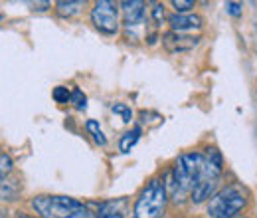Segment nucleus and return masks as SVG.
<instances>
[{
  "label": "nucleus",
  "instance_id": "obj_17",
  "mask_svg": "<svg viewBox=\"0 0 257 218\" xmlns=\"http://www.w3.org/2000/svg\"><path fill=\"white\" fill-rule=\"evenodd\" d=\"M52 97H54L56 103H69L71 101V92L65 86H58V88H54Z\"/></svg>",
  "mask_w": 257,
  "mask_h": 218
},
{
  "label": "nucleus",
  "instance_id": "obj_1",
  "mask_svg": "<svg viewBox=\"0 0 257 218\" xmlns=\"http://www.w3.org/2000/svg\"><path fill=\"white\" fill-rule=\"evenodd\" d=\"M249 204V190L241 183H229L220 188L206 204L210 218H237L241 210Z\"/></svg>",
  "mask_w": 257,
  "mask_h": 218
},
{
  "label": "nucleus",
  "instance_id": "obj_23",
  "mask_svg": "<svg viewBox=\"0 0 257 218\" xmlns=\"http://www.w3.org/2000/svg\"><path fill=\"white\" fill-rule=\"evenodd\" d=\"M16 218H38V216H32V214H26V212H18V216Z\"/></svg>",
  "mask_w": 257,
  "mask_h": 218
},
{
  "label": "nucleus",
  "instance_id": "obj_13",
  "mask_svg": "<svg viewBox=\"0 0 257 218\" xmlns=\"http://www.w3.org/2000/svg\"><path fill=\"white\" fill-rule=\"evenodd\" d=\"M16 194H18V185L16 183H12L8 179H4L0 183V196H2V200H14Z\"/></svg>",
  "mask_w": 257,
  "mask_h": 218
},
{
  "label": "nucleus",
  "instance_id": "obj_12",
  "mask_svg": "<svg viewBox=\"0 0 257 218\" xmlns=\"http://www.w3.org/2000/svg\"><path fill=\"white\" fill-rule=\"evenodd\" d=\"M85 131L91 135V139L95 141L99 147H107V137H105V133H103V129H101L99 121H95V119H87Z\"/></svg>",
  "mask_w": 257,
  "mask_h": 218
},
{
  "label": "nucleus",
  "instance_id": "obj_4",
  "mask_svg": "<svg viewBox=\"0 0 257 218\" xmlns=\"http://www.w3.org/2000/svg\"><path fill=\"white\" fill-rule=\"evenodd\" d=\"M119 10L121 6L117 2H111V0H97L89 12V18H91V24L95 26V30H99L105 36H115L119 28H121V22H119Z\"/></svg>",
  "mask_w": 257,
  "mask_h": 218
},
{
  "label": "nucleus",
  "instance_id": "obj_15",
  "mask_svg": "<svg viewBox=\"0 0 257 218\" xmlns=\"http://www.w3.org/2000/svg\"><path fill=\"white\" fill-rule=\"evenodd\" d=\"M69 103H73V107L81 111V109L87 107V95L83 94L79 88H73V90H71V101H69Z\"/></svg>",
  "mask_w": 257,
  "mask_h": 218
},
{
  "label": "nucleus",
  "instance_id": "obj_18",
  "mask_svg": "<svg viewBox=\"0 0 257 218\" xmlns=\"http://www.w3.org/2000/svg\"><path fill=\"white\" fill-rule=\"evenodd\" d=\"M170 4H172V8L176 10V14H188L194 6H196L194 0H172Z\"/></svg>",
  "mask_w": 257,
  "mask_h": 218
},
{
  "label": "nucleus",
  "instance_id": "obj_19",
  "mask_svg": "<svg viewBox=\"0 0 257 218\" xmlns=\"http://www.w3.org/2000/svg\"><path fill=\"white\" fill-rule=\"evenodd\" d=\"M204 155L208 157V161H210V163H214L216 167L224 169V157H222V153H220L216 147H208V149L204 151Z\"/></svg>",
  "mask_w": 257,
  "mask_h": 218
},
{
  "label": "nucleus",
  "instance_id": "obj_9",
  "mask_svg": "<svg viewBox=\"0 0 257 218\" xmlns=\"http://www.w3.org/2000/svg\"><path fill=\"white\" fill-rule=\"evenodd\" d=\"M123 206H125V200H107V202H101L97 206V218H125L123 216Z\"/></svg>",
  "mask_w": 257,
  "mask_h": 218
},
{
  "label": "nucleus",
  "instance_id": "obj_7",
  "mask_svg": "<svg viewBox=\"0 0 257 218\" xmlns=\"http://www.w3.org/2000/svg\"><path fill=\"white\" fill-rule=\"evenodd\" d=\"M166 22L170 24V30L172 32H190V30H200L204 26V20L202 16L194 14V12H188V14H170L166 18Z\"/></svg>",
  "mask_w": 257,
  "mask_h": 218
},
{
  "label": "nucleus",
  "instance_id": "obj_21",
  "mask_svg": "<svg viewBox=\"0 0 257 218\" xmlns=\"http://www.w3.org/2000/svg\"><path fill=\"white\" fill-rule=\"evenodd\" d=\"M241 2H231V0H227L225 2V12L229 14V16H233V18H239L241 16Z\"/></svg>",
  "mask_w": 257,
  "mask_h": 218
},
{
  "label": "nucleus",
  "instance_id": "obj_6",
  "mask_svg": "<svg viewBox=\"0 0 257 218\" xmlns=\"http://www.w3.org/2000/svg\"><path fill=\"white\" fill-rule=\"evenodd\" d=\"M119 6H121V12H123V24L127 28L141 26L145 22L147 2H143V0H125V2H119Z\"/></svg>",
  "mask_w": 257,
  "mask_h": 218
},
{
  "label": "nucleus",
  "instance_id": "obj_5",
  "mask_svg": "<svg viewBox=\"0 0 257 218\" xmlns=\"http://www.w3.org/2000/svg\"><path fill=\"white\" fill-rule=\"evenodd\" d=\"M162 46L166 52L170 54H182V52H190L200 44V36H190V34H182V32H166L162 34Z\"/></svg>",
  "mask_w": 257,
  "mask_h": 218
},
{
  "label": "nucleus",
  "instance_id": "obj_24",
  "mask_svg": "<svg viewBox=\"0 0 257 218\" xmlns=\"http://www.w3.org/2000/svg\"><path fill=\"white\" fill-rule=\"evenodd\" d=\"M0 20H2V16H0Z\"/></svg>",
  "mask_w": 257,
  "mask_h": 218
},
{
  "label": "nucleus",
  "instance_id": "obj_11",
  "mask_svg": "<svg viewBox=\"0 0 257 218\" xmlns=\"http://www.w3.org/2000/svg\"><path fill=\"white\" fill-rule=\"evenodd\" d=\"M141 135H143V129H141L139 125L133 127L131 131H127V133H123L121 139H119V151H121V153H128V151L139 143Z\"/></svg>",
  "mask_w": 257,
  "mask_h": 218
},
{
  "label": "nucleus",
  "instance_id": "obj_14",
  "mask_svg": "<svg viewBox=\"0 0 257 218\" xmlns=\"http://www.w3.org/2000/svg\"><path fill=\"white\" fill-rule=\"evenodd\" d=\"M111 111L117 113L123 119V123H131L133 121V109L128 105H125V103H113L111 105Z\"/></svg>",
  "mask_w": 257,
  "mask_h": 218
},
{
  "label": "nucleus",
  "instance_id": "obj_20",
  "mask_svg": "<svg viewBox=\"0 0 257 218\" xmlns=\"http://www.w3.org/2000/svg\"><path fill=\"white\" fill-rule=\"evenodd\" d=\"M151 16H153V20H155V26H161L162 20H164V4L155 2L153 8H151Z\"/></svg>",
  "mask_w": 257,
  "mask_h": 218
},
{
  "label": "nucleus",
  "instance_id": "obj_16",
  "mask_svg": "<svg viewBox=\"0 0 257 218\" xmlns=\"http://www.w3.org/2000/svg\"><path fill=\"white\" fill-rule=\"evenodd\" d=\"M12 167H14V163H12L10 155L0 153V179H2V181L8 179V175L12 173Z\"/></svg>",
  "mask_w": 257,
  "mask_h": 218
},
{
  "label": "nucleus",
  "instance_id": "obj_22",
  "mask_svg": "<svg viewBox=\"0 0 257 218\" xmlns=\"http://www.w3.org/2000/svg\"><path fill=\"white\" fill-rule=\"evenodd\" d=\"M67 218H97V214L93 210H89L87 206H83V208H79L77 212H73L71 216H67Z\"/></svg>",
  "mask_w": 257,
  "mask_h": 218
},
{
  "label": "nucleus",
  "instance_id": "obj_8",
  "mask_svg": "<svg viewBox=\"0 0 257 218\" xmlns=\"http://www.w3.org/2000/svg\"><path fill=\"white\" fill-rule=\"evenodd\" d=\"M218 190H220V179H204V181H198L194 185L192 192H190V202L192 204L208 202Z\"/></svg>",
  "mask_w": 257,
  "mask_h": 218
},
{
  "label": "nucleus",
  "instance_id": "obj_2",
  "mask_svg": "<svg viewBox=\"0 0 257 218\" xmlns=\"http://www.w3.org/2000/svg\"><path fill=\"white\" fill-rule=\"evenodd\" d=\"M168 204V188L161 177H153L135 200V218H162Z\"/></svg>",
  "mask_w": 257,
  "mask_h": 218
},
{
  "label": "nucleus",
  "instance_id": "obj_3",
  "mask_svg": "<svg viewBox=\"0 0 257 218\" xmlns=\"http://www.w3.org/2000/svg\"><path fill=\"white\" fill-rule=\"evenodd\" d=\"M85 204L65 194H38L32 198V208L38 218H67Z\"/></svg>",
  "mask_w": 257,
  "mask_h": 218
},
{
  "label": "nucleus",
  "instance_id": "obj_10",
  "mask_svg": "<svg viewBox=\"0 0 257 218\" xmlns=\"http://www.w3.org/2000/svg\"><path fill=\"white\" fill-rule=\"evenodd\" d=\"M83 6H85L83 0H60L56 2V12L62 18H73L83 10Z\"/></svg>",
  "mask_w": 257,
  "mask_h": 218
}]
</instances>
